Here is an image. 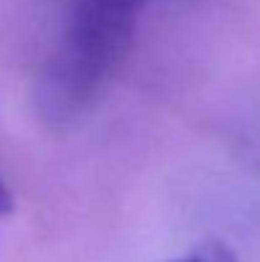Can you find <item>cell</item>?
Masks as SVG:
<instances>
[{
	"mask_svg": "<svg viewBox=\"0 0 260 262\" xmlns=\"http://www.w3.org/2000/svg\"><path fill=\"white\" fill-rule=\"evenodd\" d=\"M146 0H72L64 36L44 67L36 104L46 122L64 127L94 107L125 61Z\"/></svg>",
	"mask_w": 260,
	"mask_h": 262,
	"instance_id": "cell-1",
	"label": "cell"
},
{
	"mask_svg": "<svg viewBox=\"0 0 260 262\" xmlns=\"http://www.w3.org/2000/svg\"><path fill=\"white\" fill-rule=\"evenodd\" d=\"M171 262H240V260L222 239H209V242L199 245L196 250H191L189 255L176 257Z\"/></svg>",
	"mask_w": 260,
	"mask_h": 262,
	"instance_id": "cell-2",
	"label": "cell"
},
{
	"mask_svg": "<svg viewBox=\"0 0 260 262\" xmlns=\"http://www.w3.org/2000/svg\"><path fill=\"white\" fill-rule=\"evenodd\" d=\"M15 209V196H13V188L8 186V181L0 176V219L3 216H10Z\"/></svg>",
	"mask_w": 260,
	"mask_h": 262,
	"instance_id": "cell-3",
	"label": "cell"
}]
</instances>
